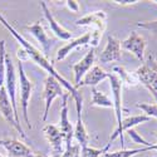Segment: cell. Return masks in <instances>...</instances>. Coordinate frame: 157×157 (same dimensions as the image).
<instances>
[{
	"instance_id": "6da1fadb",
	"label": "cell",
	"mask_w": 157,
	"mask_h": 157,
	"mask_svg": "<svg viewBox=\"0 0 157 157\" xmlns=\"http://www.w3.org/2000/svg\"><path fill=\"white\" fill-rule=\"evenodd\" d=\"M0 24H3L4 27L8 29V32L15 38V40L19 43V45L21 47V49L25 52L28 58H30L36 65H39L43 71H45L48 73V75L56 78V79L60 83V86L67 90L71 94V98L75 102V108H83V98H82V93L79 89H77L74 87V84L69 83L63 75H60V73L57 72V69L54 68L53 63H50V60L43 54V52H40L39 49H36L32 43H29L27 39H25L17 29H14V27L5 19V17L0 13Z\"/></svg>"
},
{
	"instance_id": "7a4b0ae2",
	"label": "cell",
	"mask_w": 157,
	"mask_h": 157,
	"mask_svg": "<svg viewBox=\"0 0 157 157\" xmlns=\"http://www.w3.org/2000/svg\"><path fill=\"white\" fill-rule=\"evenodd\" d=\"M18 88H19V97H20V108H21V114H23V120L25 124L28 126L29 129H32V123L29 120V103L32 98V92L34 88V83L28 78L27 73H25L23 68V63L19 60L18 62Z\"/></svg>"
},
{
	"instance_id": "3957f363",
	"label": "cell",
	"mask_w": 157,
	"mask_h": 157,
	"mask_svg": "<svg viewBox=\"0 0 157 157\" xmlns=\"http://www.w3.org/2000/svg\"><path fill=\"white\" fill-rule=\"evenodd\" d=\"M106 21H107V15L103 10L93 11L90 14L84 15L83 18L75 20L77 27H90L93 28V33H90V43L93 48L99 44V40L102 38V33L106 30Z\"/></svg>"
},
{
	"instance_id": "277c9868",
	"label": "cell",
	"mask_w": 157,
	"mask_h": 157,
	"mask_svg": "<svg viewBox=\"0 0 157 157\" xmlns=\"http://www.w3.org/2000/svg\"><path fill=\"white\" fill-rule=\"evenodd\" d=\"M135 74L138 79V83L146 87L157 101V60L155 59L153 54L148 56L147 62L137 68Z\"/></svg>"
},
{
	"instance_id": "5b68a950",
	"label": "cell",
	"mask_w": 157,
	"mask_h": 157,
	"mask_svg": "<svg viewBox=\"0 0 157 157\" xmlns=\"http://www.w3.org/2000/svg\"><path fill=\"white\" fill-rule=\"evenodd\" d=\"M17 72H15V67L13 64V60L10 58V56L6 53L5 56V89L6 93L10 98L13 109H14V114H15V120L17 122L20 124V118H19V109H18V103H17Z\"/></svg>"
},
{
	"instance_id": "8992f818",
	"label": "cell",
	"mask_w": 157,
	"mask_h": 157,
	"mask_svg": "<svg viewBox=\"0 0 157 157\" xmlns=\"http://www.w3.org/2000/svg\"><path fill=\"white\" fill-rule=\"evenodd\" d=\"M64 94V88L60 86V83L56 79V78L48 75L44 81V92H43V98H44V113L42 120L45 122L48 116H49V111H50V106L53 101L58 97H62Z\"/></svg>"
},
{
	"instance_id": "52a82bcc",
	"label": "cell",
	"mask_w": 157,
	"mask_h": 157,
	"mask_svg": "<svg viewBox=\"0 0 157 157\" xmlns=\"http://www.w3.org/2000/svg\"><path fill=\"white\" fill-rule=\"evenodd\" d=\"M71 99V94L67 92L62 96V108H60V120H59V126L58 128L60 129L62 135L64 136L65 141V147L72 146L73 143V136H74V128L69 121L68 117V101Z\"/></svg>"
},
{
	"instance_id": "ba28073f",
	"label": "cell",
	"mask_w": 157,
	"mask_h": 157,
	"mask_svg": "<svg viewBox=\"0 0 157 157\" xmlns=\"http://www.w3.org/2000/svg\"><path fill=\"white\" fill-rule=\"evenodd\" d=\"M108 79H109V86H111V90L113 94V109H114V114H116V120H117V126L121 124L122 120H123V103H122V88H123V83L122 81L117 77L114 73H109L108 74Z\"/></svg>"
},
{
	"instance_id": "9c48e42d",
	"label": "cell",
	"mask_w": 157,
	"mask_h": 157,
	"mask_svg": "<svg viewBox=\"0 0 157 157\" xmlns=\"http://www.w3.org/2000/svg\"><path fill=\"white\" fill-rule=\"evenodd\" d=\"M147 47L146 39L137 32H131L127 39L121 43V48L129 52L131 54H133L138 60L143 62L145 60V50Z\"/></svg>"
},
{
	"instance_id": "30bf717a",
	"label": "cell",
	"mask_w": 157,
	"mask_h": 157,
	"mask_svg": "<svg viewBox=\"0 0 157 157\" xmlns=\"http://www.w3.org/2000/svg\"><path fill=\"white\" fill-rule=\"evenodd\" d=\"M0 114L4 117V120L11 126L14 127L18 132L21 135L23 138H27V135H25L24 129L21 127V124H19L15 120V114H14V109H13V106H11V102H10V98L6 93V89L5 87H3L0 89Z\"/></svg>"
},
{
	"instance_id": "8fae6325",
	"label": "cell",
	"mask_w": 157,
	"mask_h": 157,
	"mask_svg": "<svg viewBox=\"0 0 157 157\" xmlns=\"http://www.w3.org/2000/svg\"><path fill=\"white\" fill-rule=\"evenodd\" d=\"M150 120L151 118H150V117H147L146 114H136V116H131V117H127V118H123L122 122H121V124L117 126V128L114 129V132L112 133L108 143H109V145H112V142L117 137H121V143H122V146H123V143H124L123 132H126V131H128V129H132L133 127H136L138 124L146 123Z\"/></svg>"
},
{
	"instance_id": "7c38bea8",
	"label": "cell",
	"mask_w": 157,
	"mask_h": 157,
	"mask_svg": "<svg viewBox=\"0 0 157 157\" xmlns=\"http://www.w3.org/2000/svg\"><path fill=\"white\" fill-rule=\"evenodd\" d=\"M0 146L6 151L8 157H33L34 155L29 146L15 138L0 140Z\"/></svg>"
},
{
	"instance_id": "4fadbf2b",
	"label": "cell",
	"mask_w": 157,
	"mask_h": 157,
	"mask_svg": "<svg viewBox=\"0 0 157 157\" xmlns=\"http://www.w3.org/2000/svg\"><path fill=\"white\" fill-rule=\"evenodd\" d=\"M43 133H44L45 138L48 140L49 146H50L52 151H53V153L62 155L65 148V141H64V136L62 135L58 126L45 124L43 128Z\"/></svg>"
},
{
	"instance_id": "5bb4252c",
	"label": "cell",
	"mask_w": 157,
	"mask_h": 157,
	"mask_svg": "<svg viewBox=\"0 0 157 157\" xmlns=\"http://www.w3.org/2000/svg\"><path fill=\"white\" fill-rule=\"evenodd\" d=\"M40 8L43 9L44 18L48 21V25H49L52 33H53L58 39H60V40H72V33L69 30H67V29H64L59 24V21L54 18L53 14H52V11L48 8L45 2H40Z\"/></svg>"
},
{
	"instance_id": "9a60e30c",
	"label": "cell",
	"mask_w": 157,
	"mask_h": 157,
	"mask_svg": "<svg viewBox=\"0 0 157 157\" xmlns=\"http://www.w3.org/2000/svg\"><path fill=\"white\" fill-rule=\"evenodd\" d=\"M121 42L113 35L107 36V44L99 56V63L107 64L111 62H118L121 59Z\"/></svg>"
},
{
	"instance_id": "2e32d148",
	"label": "cell",
	"mask_w": 157,
	"mask_h": 157,
	"mask_svg": "<svg viewBox=\"0 0 157 157\" xmlns=\"http://www.w3.org/2000/svg\"><path fill=\"white\" fill-rule=\"evenodd\" d=\"M94 58H96L94 49H90L79 62L75 63L73 67H72L73 74H74V87L83 79V77H84L90 69H92L93 64H94Z\"/></svg>"
},
{
	"instance_id": "e0dca14e",
	"label": "cell",
	"mask_w": 157,
	"mask_h": 157,
	"mask_svg": "<svg viewBox=\"0 0 157 157\" xmlns=\"http://www.w3.org/2000/svg\"><path fill=\"white\" fill-rule=\"evenodd\" d=\"M25 30H28L35 39L38 43H40L42 49H43V54L48 58V56L50 54V49H52V39L48 36V34L45 33L43 25L40 24V21H35L30 25L25 27Z\"/></svg>"
},
{
	"instance_id": "ac0fdd59",
	"label": "cell",
	"mask_w": 157,
	"mask_h": 157,
	"mask_svg": "<svg viewBox=\"0 0 157 157\" xmlns=\"http://www.w3.org/2000/svg\"><path fill=\"white\" fill-rule=\"evenodd\" d=\"M108 74L104 69H102L99 65H93L92 69H90L84 77L83 79L75 86L77 89H79L82 87H96L97 84H99L101 82H103L104 79L108 78Z\"/></svg>"
},
{
	"instance_id": "d6986e66",
	"label": "cell",
	"mask_w": 157,
	"mask_h": 157,
	"mask_svg": "<svg viewBox=\"0 0 157 157\" xmlns=\"http://www.w3.org/2000/svg\"><path fill=\"white\" fill-rule=\"evenodd\" d=\"M90 43V33H86L81 36H78L75 39H72L69 40L65 45H63L57 53V57H56V60L57 62H60V60H64L67 58L71 52L75 48H79V47H88Z\"/></svg>"
},
{
	"instance_id": "ffe728a7",
	"label": "cell",
	"mask_w": 157,
	"mask_h": 157,
	"mask_svg": "<svg viewBox=\"0 0 157 157\" xmlns=\"http://www.w3.org/2000/svg\"><path fill=\"white\" fill-rule=\"evenodd\" d=\"M77 109V123H75V127H74V138L77 140L78 145L79 147H86L88 146V142H89V136H88V132L84 127V123H83V120H82V109L81 108H75Z\"/></svg>"
},
{
	"instance_id": "44dd1931",
	"label": "cell",
	"mask_w": 157,
	"mask_h": 157,
	"mask_svg": "<svg viewBox=\"0 0 157 157\" xmlns=\"http://www.w3.org/2000/svg\"><path fill=\"white\" fill-rule=\"evenodd\" d=\"M90 104L94 107H101V108H113V102L111 98L104 94L101 90L96 89V87L92 88V99H90Z\"/></svg>"
},
{
	"instance_id": "7402d4cb",
	"label": "cell",
	"mask_w": 157,
	"mask_h": 157,
	"mask_svg": "<svg viewBox=\"0 0 157 157\" xmlns=\"http://www.w3.org/2000/svg\"><path fill=\"white\" fill-rule=\"evenodd\" d=\"M113 72L122 81V83L127 84L128 87L137 86L138 79H137V77H136L135 73H131V72L126 71L123 67H120V65H114V67H113Z\"/></svg>"
},
{
	"instance_id": "603a6c76",
	"label": "cell",
	"mask_w": 157,
	"mask_h": 157,
	"mask_svg": "<svg viewBox=\"0 0 157 157\" xmlns=\"http://www.w3.org/2000/svg\"><path fill=\"white\" fill-rule=\"evenodd\" d=\"M109 147H111L109 143H107V146L103 147V148H94V147H89V146L82 147L81 148V157H103L108 152Z\"/></svg>"
},
{
	"instance_id": "cb8c5ba5",
	"label": "cell",
	"mask_w": 157,
	"mask_h": 157,
	"mask_svg": "<svg viewBox=\"0 0 157 157\" xmlns=\"http://www.w3.org/2000/svg\"><path fill=\"white\" fill-rule=\"evenodd\" d=\"M5 40H0V89L5 84Z\"/></svg>"
},
{
	"instance_id": "d4e9b609",
	"label": "cell",
	"mask_w": 157,
	"mask_h": 157,
	"mask_svg": "<svg viewBox=\"0 0 157 157\" xmlns=\"http://www.w3.org/2000/svg\"><path fill=\"white\" fill-rule=\"evenodd\" d=\"M137 107L145 112V114L150 118H156L157 120V104H152V103H143V102H140L137 103Z\"/></svg>"
},
{
	"instance_id": "484cf974",
	"label": "cell",
	"mask_w": 157,
	"mask_h": 157,
	"mask_svg": "<svg viewBox=\"0 0 157 157\" xmlns=\"http://www.w3.org/2000/svg\"><path fill=\"white\" fill-rule=\"evenodd\" d=\"M137 153H142V147L135 150H121L116 152H107L104 155V157H132Z\"/></svg>"
},
{
	"instance_id": "4316f807",
	"label": "cell",
	"mask_w": 157,
	"mask_h": 157,
	"mask_svg": "<svg viewBox=\"0 0 157 157\" xmlns=\"http://www.w3.org/2000/svg\"><path fill=\"white\" fill-rule=\"evenodd\" d=\"M137 27L141 29H145L150 32L152 35L157 38V20H151V21H140L137 23Z\"/></svg>"
},
{
	"instance_id": "83f0119b",
	"label": "cell",
	"mask_w": 157,
	"mask_h": 157,
	"mask_svg": "<svg viewBox=\"0 0 157 157\" xmlns=\"http://www.w3.org/2000/svg\"><path fill=\"white\" fill-rule=\"evenodd\" d=\"M81 147H79V145H72V146H68V147H65L64 148V151H63V153L60 155V157H74V155H75V152L79 150Z\"/></svg>"
},
{
	"instance_id": "f1b7e54d",
	"label": "cell",
	"mask_w": 157,
	"mask_h": 157,
	"mask_svg": "<svg viewBox=\"0 0 157 157\" xmlns=\"http://www.w3.org/2000/svg\"><path fill=\"white\" fill-rule=\"evenodd\" d=\"M65 5H67V8L73 11V13H78L81 10V6H79V3L75 2V0H67L65 2Z\"/></svg>"
},
{
	"instance_id": "f546056e",
	"label": "cell",
	"mask_w": 157,
	"mask_h": 157,
	"mask_svg": "<svg viewBox=\"0 0 157 157\" xmlns=\"http://www.w3.org/2000/svg\"><path fill=\"white\" fill-rule=\"evenodd\" d=\"M113 3L118 4V5H122V6H128V5H135L137 3H140L138 0H114Z\"/></svg>"
},
{
	"instance_id": "4dcf8cb0",
	"label": "cell",
	"mask_w": 157,
	"mask_h": 157,
	"mask_svg": "<svg viewBox=\"0 0 157 157\" xmlns=\"http://www.w3.org/2000/svg\"><path fill=\"white\" fill-rule=\"evenodd\" d=\"M33 157H45L43 153H39V152H36V153H34L33 155Z\"/></svg>"
},
{
	"instance_id": "1f68e13d",
	"label": "cell",
	"mask_w": 157,
	"mask_h": 157,
	"mask_svg": "<svg viewBox=\"0 0 157 157\" xmlns=\"http://www.w3.org/2000/svg\"><path fill=\"white\" fill-rule=\"evenodd\" d=\"M74 157H81V148L78 150L77 152H75V155H74Z\"/></svg>"
},
{
	"instance_id": "d6a6232c",
	"label": "cell",
	"mask_w": 157,
	"mask_h": 157,
	"mask_svg": "<svg viewBox=\"0 0 157 157\" xmlns=\"http://www.w3.org/2000/svg\"><path fill=\"white\" fill-rule=\"evenodd\" d=\"M49 157H60V155H57V153H53L52 156H49Z\"/></svg>"
},
{
	"instance_id": "836d02e7",
	"label": "cell",
	"mask_w": 157,
	"mask_h": 157,
	"mask_svg": "<svg viewBox=\"0 0 157 157\" xmlns=\"http://www.w3.org/2000/svg\"><path fill=\"white\" fill-rule=\"evenodd\" d=\"M153 3H155V4H157V0H153Z\"/></svg>"
},
{
	"instance_id": "e575fe53",
	"label": "cell",
	"mask_w": 157,
	"mask_h": 157,
	"mask_svg": "<svg viewBox=\"0 0 157 157\" xmlns=\"http://www.w3.org/2000/svg\"><path fill=\"white\" fill-rule=\"evenodd\" d=\"M0 157H6V156H4V155H0Z\"/></svg>"
},
{
	"instance_id": "d590c367",
	"label": "cell",
	"mask_w": 157,
	"mask_h": 157,
	"mask_svg": "<svg viewBox=\"0 0 157 157\" xmlns=\"http://www.w3.org/2000/svg\"><path fill=\"white\" fill-rule=\"evenodd\" d=\"M156 136H157V133H156Z\"/></svg>"
}]
</instances>
